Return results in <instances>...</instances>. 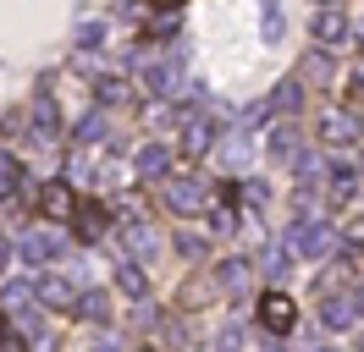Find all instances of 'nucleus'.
<instances>
[{
	"instance_id": "obj_16",
	"label": "nucleus",
	"mask_w": 364,
	"mask_h": 352,
	"mask_svg": "<svg viewBox=\"0 0 364 352\" xmlns=\"http://www.w3.org/2000/svg\"><path fill=\"white\" fill-rule=\"evenodd\" d=\"M353 187H359V165H331V187H326V204H331V209H342V204L353 198Z\"/></svg>"
},
{
	"instance_id": "obj_5",
	"label": "nucleus",
	"mask_w": 364,
	"mask_h": 352,
	"mask_svg": "<svg viewBox=\"0 0 364 352\" xmlns=\"http://www.w3.org/2000/svg\"><path fill=\"white\" fill-rule=\"evenodd\" d=\"M254 314H259L265 336H287V330L298 325V303L287 297V292H282V286H271V292L259 297V308H254Z\"/></svg>"
},
{
	"instance_id": "obj_18",
	"label": "nucleus",
	"mask_w": 364,
	"mask_h": 352,
	"mask_svg": "<svg viewBox=\"0 0 364 352\" xmlns=\"http://www.w3.org/2000/svg\"><path fill=\"white\" fill-rule=\"evenodd\" d=\"M287 253H293V248H287V242H265V248H259V275H265V281H276V275H282V270H287Z\"/></svg>"
},
{
	"instance_id": "obj_2",
	"label": "nucleus",
	"mask_w": 364,
	"mask_h": 352,
	"mask_svg": "<svg viewBox=\"0 0 364 352\" xmlns=\"http://www.w3.org/2000/svg\"><path fill=\"white\" fill-rule=\"evenodd\" d=\"M215 138H221V116H210V110H193V116L182 121L177 154H182V160H205V154L215 149Z\"/></svg>"
},
{
	"instance_id": "obj_3",
	"label": "nucleus",
	"mask_w": 364,
	"mask_h": 352,
	"mask_svg": "<svg viewBox=\"0 0 364 352\" xmlns=\"http://www.w3.org/2000/svg\"><path fill=\"white\" fill-rule=\"evenodd\" d=\"M287 248H293L298 259H326V253L337 248V237H331V226H326V220L298 215L293 226H287Z\"/></svg>"
},
{
	"instance_id": "obj_30",
	"label": "nucleus",
	"mask_w": 364,
	"mask_h": 352,
	"mask_svg": "<svg viewBox=\"0 0 364 352\" xmlns=\"http://www.w3.org/2000/svg\"><path fill=\"white\" fill-rule=\"evenodd\" d=\"M221 160H227V165H243V160H249V143H243V138L221 143Z\"/></svg>"
},
{
	"instance_id": "obj_32",
	"label": "nucleus",
	"mask_w": 364,
	"mask_h": 352,
	"mask_svg": "<svg viewBox=\"0 0 364 352\" xmlns=\"http://www.w3.org/2000/svg\"><path fill=\"white\" fill-rule=\"evenodd\" d=\"M348 94H353V99H364V72H353V77H348Z\"/></svg>"
},
{
	"instance_id": "obj_6",
	"label": "nucleus",
	"mask_w": 364,
	"mask_h": 352,
	"mask_svg": "<svg viewBox=\"0 0 364 352\" xmlns=\"http://www.w3.org/2000/svg\"><path fill=\"white\" fill-rule=\"evenodd\" d=\"M33 297H39L45 308H55V314H72V319H77V308H83V292H77L67 275H50V270L33 281Z\"/></svg>"
},
{
	"instance_id": "obj_4",
	"label": "nucleus",
	"mask_w": 364,
	"mask_h": 352,
	"mask_svg": "<svg viewBox=\"0 0 364 352\" xmlns=\"http://www.w3.org/2000/svg\"><path fill=\"white\" fill-rule=\"evenodd\" d=\"M309 39L320 50H337V44L353 39V17H348V6H320L315 17H309Z\"/></svg>"
},
{
	"instance_id": "obj_24",
	"label": "nucleus",
	"mask_w": 364,
	"mask_h": 352,
	"mask_svg": "<svg viewBox=\"0 0 364 352\" xmlns=\"http://www.w3.org/2000/svg\"><path fill=\"white\" fill-rule=\"evenodd\" d=\"M100 44H105V22L83 17V22H77V50H100Z\"/></svg>"
},
{
	"instance_id": "obj_23",
	"label": "nucleus",
	"mask_w": 364,
	"mask_h": 352,
	"mask_svg": "<svg viewBox=\"0 0 364 352\" xmlns=\"http://www.w3.org/2000/svg\"><path fill=\"white\" fill-rule=\"evenodd\" d=\"M122 242H127V253H149V248H155V231H149L144 220H127V226H122Z\"/></svg>"
},
{
	"instance_id": "obj_1",
	"label": "nucleus",
	"mask_w": 364,
	"mask_h": 352,
	"mask_svg": "<svg viewBox=\"0 0 364 352\" xmlns=\"http://www.w3.org/2000/svg\"><path fill=\"white\" fill-rule=\"evenodd\" d=\"M315 138H320V143H331V149L359 143V138H364V116H359V105H326V110L315 116Z\"/></svg>"
},
{
	"instance_id": "obj_28",
	"label": "nucleus",
	"mask_w": 364,
	"mask_h": 352,
	"mask_svg": "<svg viewBox=\"0 0 364 352\" xmlns=\"http://www.w3.org/2000/svg\"><path fill=\"white\" fill-rule=\"evenodd\" d=\"M177 253L182 259H205V237L199 231H177Z\"/></svg>"
},
{
	"instance_id": "obj_22",
	"label": "nucleus",
	"mask_w": 364,
	"mask_h": 352,
	"mask_svg": "<svg viewBox=\"0 0 364 352\" xmlns=\"http://www.w3.org/2000/svg\"><path fill=\"white\" fill-rule=\"evenodd\" d=\"M77 319H89V325H111V297H105V292H83Z\"/></svg>"
},
{
	"instance_id": "obj_13",
	"label": "nucleus",
	"mask_w": 364,
	"mask_h": 352,
	"mask_svg": "<svg viewBox=\"0 0 364 352\" xmlns=\"http://www.w3.org/2000/svg\"><path fill=\"white\" fill-rule=\"evenodd\" d=\"M127 99H133V83H127V77H122V72H100V77H94V105H127Z\"/></svg>"
},
{
	"instance_id": "obj_36",
	"label": "nucleus",
	"mask_w": 364,
	"mask_h": 352,
	"mask_svg": "<svg viewBox=\"0 0 364 352\" xmlns=\"http://www.w3.org/2000/svg\"><path fill=\"white\" fill-rule=\"evenodd\" d=\"M320 352H337V347H320Z\"/></svg>"
},
{
	"instance_id": "obj_21",
	"label": "nucleus",
	"mask_w": 364,
	"mask_h": 352,
	"mask_svg": "<svg viewBox=\"0 0 364 352\" xmlns=\"http://www.w3.org/2000/svg\"><path fill=\"white\" fill-rule=\"evenodd\" d=\"M298 105H304V83H298V77H287V83H276V94H271V110H282V116H293Z\"/></svg>"
},
{
	"instance_id": "obj_31",
	"label": "nucleus",
	"mask_w": 364,
	"mask_h": 352,
	"mask_svg": "<svg viewBox=\"0 0 364 352\" xmlns=\"http://www.w3.org/2000/svg\"><path fill=\"white\" fill-rule=\"evenodd\" d=\"M304 72H309V77H331V61H326V50H315V55L304 61Z\"/></svg>"
},
{
	"instance_id": "obj_15",
	"label": "nucleus",
	"mask_w": 364,
	"mask_h": 352,
	"mask_svg": "<svg viewBox=\"0 0 364 352\" xmlns=\"http://www.w3.org/2000/svg\"><path fill=\"white\" fill-rule=\"evenodd\" d=\"M210 275H215V286H221V292H243V286H249V275H254V264L249 259H221L215 264V270H210Z\"/></svg>"
},
{
	"instance_id": "obj_10",
	"label": "nucleus",
	"mask_w": 364,
	"mask_h": 352,
	"mask_svg": "<svg viewBox=\"0 0 364 352\" xmlns=\"http://www.w3.org/2000/svg\"><path fill=\"white\" fill-rule=\"evenodd\" d=\"M133 171L144 176V182H166V171H171V149H166V143H144V149H133Z\"/></svg>"
},
{
	"instance_id": "obj_33",
	"label": "nucleus",
	"mask_w": 364,
	"mask_h": 352,
	"mask_svg": "<svg viewBox=\"0 0 364 352\" xmlns=\"http://www.w3.org/2000/svg\"><path fill=\"white\" fill-rule=\"evenodd\" d=\"M353 44H359V50H364V17L353 22Z\"/></svg>"
},
{
	"instance_id": "obj_25",
	"label": "nucleus",
	"mask_w": 364,
	"mask_h": 352,
	"mask_svg": "<svg viewBox=\"0 0 364 352\" xmlns=\"http://www.w3.org/2000/svg\"><path fill=\"white\" fill-rule=\"evenodd\" d=\"M237 198H243L249 215H265V187H259V182H237Z\"/></svg>"
},
{
	"instance_id": "obj_34",
	"label": "nucleus",
	"mask_w": 364,
	"mask_h": 352,
	"mask_svg": "<svg viewBox=\"0 0 364 352\" xmlns=\"http://www.w3.org/2000/svg\"><path fill=\"white\" fill-rule=\"evenodd\" d=\"M353 297H359V319H364V286H359V292H353Z\"/></svg>"
},
{
	"instance_id": "obj_29",
	"label": "nucleus",
	"mask_w": 364,
	"mask_h": 352,
	"mask_svg": "<svg viewBox=\"0 0 364 352\" xmlns=\"http://www.w3.org/2000/svg\"><path fill=\"white\" fill-rule=\"evenodd\" d=\"M215 352H243V330H237V325H221V336H215Z\"/></svg>"
},
{
	"instance_id": "obj_12",
	"label": "nucleus",
	"mask_w": 364,
	"mask_h": 352,
	"mask_svg": "<svg viewBox=\"0 0 364 352\" xmlns=\"http://www.w3.org/2000/svg\"><path fill=\"white\" fill-rule=\"evenodd\" d=\"M72 231L83 242H100L105 231H111V209L105 204H77V220H72Z\"/></svg>"
},
{
	"instance_id": "obj_27",
	"label": "nucleus",
	"mask_w": 364,
	"mask_h": 352,
	"mask_svg": "<svg viewBox=\"0 0 364 352\" xmlns=\"http://www.w3.org/2000/svg\"><path fill=\"white\" fill-rule=\"evenodd\" d=\"M282 28H287V17H282V6H265V11H259V33H265V39H282Z\"/></svg>"
},
{
	"instance_id": "obj_26",
	"label": "nucleus",
	"mask_w": 364,
	"mask_h": 352,
	"mask_svg": "<svg viewBox=\"0 0 364 352\" xmlns=\"http://www.w3.org/2000/svg\"><path fill=\"white\" fill-rule=\"evenodd\" d=\"M337 248H342V259H359V253H364V220H353V226L342 231Z\"/></svg>"
},
{
	"instance_id": "obj_7",
	"label": "nucleus",
	"mask_w": 364,
	"mask_h": 352,
	"mask_svg": "<svg viewBox=\"0 0 364 352\" xmlns=\"http://www.w3.org/2000/svg\"><path fill=\"white\" fill-rule=\"evenodd\" d=\"M210 204H215V198H210L193 176H171V182H166V209H171V215H199Z\"/></svg>"
},
{
	"instance_id": "obj_35",
	"label": "nucleus",
	"mask_w": 364,
	"mask_h": 352,
	"mask_svg": "<svg viewBox=\"0 0 364 352\" xmlns=\"http://www.w3.org/2000/svg\"><path fill=\"white\" fill-rule=\"evenodd\" d=\"M359 352H364V330H359Z\"/></svg>"
},
{
	"instance_id": "obj_14",
	"label": "nucleus",
	"mask_w": 364,
	"mask_h": 352,
	"mask_svg": "<svg viewBox=\"0 0 364 352\" xmlns=\"http://www.w3.org/2000/svg\"><path fill=\"white\" fill-rule=\"evenodd\" d=\"M265 154H271V160H298V127L293 121H276L271 132H265Z\"/></svg>"
},
{
	"instance_id": "obj_17",
	"label": "nucleus",
	"mask_w": 364,
	"mask_h": 352,
	"mask_svg": "<svg viewBox=\"0 0 364 352\" xmlns=\"http://www.w3.org/2000/svg\"><path fill=\"white\" fill-rule=\"evenodd\" d=\"M23 259H33V264L61 259V237H55V231H28L23 237Z\"/></svg>"
},
{
	"instance_id": "obj_19",
	"label": "nucleus",
	"mask_w": 364,
	"mask_h": 352,
	"mask_svg": "<svg viewBox=\"0 0 364 352\" xmlns=\"http://www.w3.org/2000/svg\"><path fill=\"white\" fill-rule=\"evenodd\" d=\"M116 286H122L133 303H144V297H149V275H144V264H122V270H116Z\"/></svg>"
},
{
	"instance_id": "obj_9",
	"label": "nucleus",
	"mask_w": 364,
	"mask_h": 352,
	"mask_svg": "<svg viewBox=\"0 0 364 352\" xmlns=\"http://www.w3.org/2000/svg\"><path fill=\"white\" fill-rule=\"evenodd\" d=\"M33 143L39 149H50L55 138H61V110H55V94H33Z\"/></svg>"
},
{
	"instance_id": "obj_8",
	"label": "nucleus",
	"mask_w": 364,
	"mask_h": 352,
	"mask_svg": "<svg viewBox=\"0 0 364 352\" xmlns=\"http://www.w3.org/2000/svg\"><path fill=\"white\" fill-rule=\"evenodd\" d=\"M353 319H359V297L353 292H326L320 297V325L326 330H353Z\"/></svg>"
},
{
	"instance_id": "obj_20",
	"label": "nucleus",
	"mask_w": 364,
	"mask_h": 352,
	"mask_svg": "<svg viewBox=\"0 0 364 352\" xmlns=\"http://www.w3.org/2000/svg\"><path fill=\"white\" fill-rule=\"evenodd\" d=\"M100 138H105V116H100V110H89V116L72 127V143H77V149H94Z\"/></svg>"
},
{
	"instance_id": "obj_11",
	"label": "nucleus",
	"mask_w": 364,
	"mask_h": 352,
	"mask_svg": "<svg viewBox=\"0 0 364 352\" xmlns=\"http://www.w3.org/2000/svg\"><path fill=\"white\" fill-rule=\"evenodd\" d=\"M39 209H45L50 220H77V198H72L67 182H45V187H39Z\"/></svg>"
}]
</instances>
